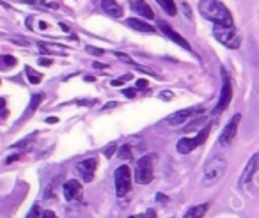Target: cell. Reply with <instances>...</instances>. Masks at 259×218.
<instances>
[{"mask_svg":"<svg viewBox=\"0 0 259 218\" xmlns=\"http://www.w3.org/2000/svg\"><path fill=\"white\" fill-rule=\"evenodd\" d=\"M199 13L215 25H225V27L233 25V16H231L229 9L220 0H200Z\"/></svg>","mask_w":259,"mask_h":218,"instance_id":"obj_1","label":"cell"},{"mask_svg":"<svg viewBox=\"0 0 259 218\" xmlns=\"http://www.w3.org/2000/svg\"><path fill=\"white\" fill-rule=\"evenodd\" d=\"M225 170H227V160L224 156H215L208 161L204 169V178H202V184L204 186H211V184L219 183L224 178Z\"/></svg>","mask_w":259,"mask_h":218,"instance_id":"obj_2","label":"cell"},{"mask_svg":"<svg viewBox=\"0 0 259 218\" xmlns=\"http://www.w3.org/2000/svg\"><path fill=\"white\" fill-rule=\"evenodd\" d=\"M155 161H157V155H146L137 161V167H135L137 183L149 184L155 179Z\"/></svg>","mask_w":259,"mask_h":218,"instance_id":"obj_3","label":"cell"},{"mask_svg":"<svg viewBox=\"0 0 259 218\" xmlns=\"http://www.w3.org/2000/svg\"><path fill=\"white\" fill-rule=\"evenodd\" d=\"M213 34H215V38L219 39L224 46H227V48L236 50L239 46V43H241V38H239V34L236 32L235 25H229V27H225V25H215Z\"/></svg>","mask_w":259,"mask_h":218,"instance_id":"obj_4","label":"cell"},{"mask_svg":"<svg viewBox=\"0 0 259 218\" xmlns=\"http://www.w3.org/2000/svg\"><path fill=\"white\" fill-rule=\"evenodd\" d=\"M210 131H211V124H206V126L197 133L196 139H188V137H186V139L178 140V144H176L178 153H181V155H188V153H192V151L196 149V147H199L200 144H204L208 135H210Z\"/></svg>","mask_w":259,"mask_h":218,"instance_id":"obj_5","label":"cell"},{"mask_svg":"<svg viewBox=\"0 0 259 218\" xmlns=\"http://www.w3.org/2000/svg\"><path fill=\"white\" fill-rule=\"evenodd\" d=\"M220 75H222V92H220V99L217 103L215 110H213V114H217V116L229 107L231 99H233V85H231V78L225 71V68L220 69Z\"/></svg>","mask_w":259,"mask_h":218,"instance_id":"obj_6","label":"cell"},{"mask_svg":"<svg viewBox=\"0 0 259 218\" xmlns=\"http://www.w3.org/2000/svg\"><path fill=\"white\" fill-rule=\"evenodd\" d=\"M114 181H116L118 195L119 197H124L130 192V188H132V172H130V167L128 165H121L116 170V174H114Z\"/></svg>","mask_w":259,"mask_h":218,"instance_id":"obj_7","label":"cell"},{"mask_svg":"<svg viewBox=\"0 0 259 218\" xmlns=\"http://www.w3.org/2000/svg\"><path fill=\"white\" fill-rule=\"evenodd\" d=\"M239 121H241V116L239 114H236L233 119L229 121V124L224 128V131L220 133V145H229L233 144V140H235V137H236V131H238V126H239Z\"/></svg>","mask_w":259,"mask_h":218,"instance_id":"obj_8","label":"cell"},{"mask_svg":"<svg viewBox=\"0 0 259 218\" xmlns=\"http://www.w3.org/2000/svg\"><path fill=\"white\" fill-rule=\"evenodd\" d=\"M258 169H259V153H256V155L250 156V160L247 161L243 172H241V178H239V188L247 186V184L252 181V178H254V174L258 172Z\"/></svg>","mask_w":259,"mask_h":218,"instance_id":"obj_9","label":"cell"},{"mask_svg":"<svg viewBox=\"0 0 259 218\" xmlns=\"http://www.w3.org/2000/svg\"><path fill=\"white\" fill-rule=\"evenodd\" d=\"M158 27H160L161 32H163V34H165L167 38L171 39V41H174L176 44H179L181 48H185V50H188V52H192V46L188 44V41L181 38V36L178 34L176 30H174V29L171 27V25L167 23V21H161V20H160V21H158Z\"/></svg>","mask_w":259,"mask_h":218,"instance_id":"obj_10","label":"cell"},{"mask_svg":"<svg viewBox=\"0 0 259 218\" xmlns=\"http://www.w3.org/2000/svg\"><path fill=\"white\" fill-rule=\"evenodd\" d=\"M96 165H98V160H96V158H87V160H82L77 165V170H79V174L82 176L85 181H93L94 172H96Z\"/></svg>","mask_w":259,"mask_h":218,"instance_id":"obj_11","label":"cell"},{"mask_svg":"<svg viewBox=\"0 0 259 218\" xmlns=\"http://www.w3.org/2000/svg\"><path fill=\"white\" fill-rule=\"evenodd\" d=\"M62 192H64V197H66L68 200H80L82 199V194H83L82 184H80L77 179L66 181V183H64Z\"/></svg>","mask_w":259,"mask_h":218,"instance_id":"obj_12","label":"cell"},{"mask_svg":"<svg viewBox=\"0 0 259 218\" xmlns=\"http://www.w3.org/2000/svg\"><path fill=\"white\" fill-rule=\"evenodd\" d=\"M197 112H200L199 108H185V110L174 112V114L169 117V124H171V126H179V124L186 122L194 114H197Z\"/></svg>","mask_w":259,"mask_h":218,"instance_id":"obj_13","label":"cell"},{"mask_svg":"<svg viewBox=\"0 0 259 218\" xmlns=\"http://www.w3.org/2000/svg\"><path fill=\"white\" fill-rule=\"evenodd\" d=\"M126 25L130 29L137 30V32H146V34H155V32H157V29H155L153 25L146 23V21H142V20H139V18L126 20Z\"/></svg>","mask_w":259,"mask_h":218,"instance_id":"obj_14","label":"cell"},{"mask_svg":"<svg viewBox=\"0 0 259 218\" xmlns=\"http://www.w3.org/2000/svg\"><path fill=\"white\" fill-rule=\"evenodd\" d=\"M101 9L103 13H107L112 18H121L122 16V7L116 0H101Z\"/></svg>","mask_w":259,"mask_h":218,"instance_id":"obj_15","label":"cell"},{"mask_svg":"<svg viewBox=\"0 0 259 218\" xmlns=\"http://www.w3.org/2000/svg\"><path fill=\"white\" fill-rule=\"evenodd\" d=\"M132 9L135 11V13H139L140 16H144V18H147V20L155 18V13H153L151 7L147 5L146 0H132Z\"/></svg>","mask_w":259,"mask_h":218,"instance_id":"obj_16","label":"cell"},{"mask_svg":"<svg viewBox=\"0 0 259 218\" xmlns=\"http://www.w3.org/2000/svg\"><path fill=\"white\" fill-rule=\"evenodd\" d=\"M208 208H210V204H206V202L192 206V208L185 213V217L183 218H202L206 215V211H208Z\"/></svg>","mask_w":259,"mask_h":218,"instance_id":"obj_17","label":"cell"},{"mask_svg":"<svg viewBox=\"0 0 259 218\" xmlns=\"http://www.w3.org/2000/svg\"><path fill=\"white\" fill-rule=\"evenodd\" d=\"M16 64H18V60L13 55H0V69L2 71H7V69L15 68Z\"/></svg>","mask_w":259,"mask_h":218,"instance_id":"obj_18","label":"cell"},{"mask_svg":"<svg viewBox=\"0 0 259 218\" xmlns=\"http://www.w3.org/2000/svg\"><path fill=\"white\" fill-rule=\"evenodd\" d=\"M158 4H160V7L163 11H165L167 15L169 16H174L178 13V9H176V4H174V0H157Z\"/></svg>","mask_w":259,"mask_h":218,"instance_id":"obj_19","label":"cell"},{"mask_svg":"<svg viewBox=\"0 0 259 218\" xmlns=\"http://www.w3.org/2000/svg\"><path fill=\"white\" fill-rule=\"evenodd\" d=\"M40 50H41V54H62V55H66V52H59V50H64V48L62 46H57V44L40 43Z\"/></svg>","mask_w":259,"mask_h":218,"instance_id":"obj_20","label":"cell"},{"mask_svg":"<svg viewBox=\"0 0 259 218\" xmlns=\"http://www.w3.org/2000/svg\"><path fill=\"white\" fill-rule=\"evenodd\" d=\"M25 73H27V78H29V82L34 83V85L41 83V80H43V75H41V73H38L36 69H32L30 66H27V68H25Z\"/></svg>","mask_w":259,"mask_h":218,"instance_id":"obj_21","label":"cell"},{"mask_svg":"<svg viewBox=\"0 0 259 218\" xmlns=\"http://www.w3.org/2000/svg\"><path fill=\"white\" fill-rule=\"evenodd\" d=\"M43 99H44V96H43V94H41V92L34 94V96H32V99H30V107H29V112H27V114H34L36 108L40 107Z\"/></svg>","mask_w":259,"mask_h":218,"instance_id":"obj_22","label":"cell"},{"mask_svg":"<svg viewBox=\"0 0 259 218\" xmlns=\"http://www.w3.org/2000/svg\"><path fill=\"white\" fill-rule=\"evenodd\" d=\"M119 158H122V160H128V158H132V147L130 145H122L121 147V153H119Z\"/></svg>","mask_w":259,"mask_h":218,"instance_id":"obj_23","label":"cell"},{"mask_svg":"<svg viewBox=\"0 0 259 218\" xmlns=\"http://www.w3.org/2000/svg\"><path fill=\"white\" fill-rule=\"evenodd\" d=\"M40 217H41V208L40 206H32L29 215H27V218H40Z\"/></svg>","mask_w":259,"mask_h":218,"instance_id":"obj_24","label":"cell"},{"mask_svg":"<svg viewBox=\"0 0 259 218\" xmlns=\"http://www.w3.org/2000/svg\"><path fill=\"white\" fill-rule=\"evenodd\" d=\"M126 80H132V75H124V77L118 78V80H112V87H119V85H122Z\"/></svg>","mask_w":259,"mask_h":218,"instance_id":"obj_25","label":"cell"},{"mask_svg":"<svg viewBox=\"0 0 259 218\" xmlns=\"http://www.w3.org/2000/svg\"><path fill=\"white\" fill-rule=\"evenodd\" d=\"M181 9H183V15L186 16L188 20H192V11H190V5L186 4V2H181Z\"/></svg>","mask_w":259,"mask_h":218,"instance_id":"obj_26","label":"cell"},{"mask_svg":"<svg viewBox=\"0 0 259 218\" xmlns=\"http://www.w3.org/2000/svg\"><path fill=\"white\" fill-rule=\"evenodd\" d=\"M116 55H118L121 60H124V62H128V64H132V66H135V62H133V59L130 57V55H126V54H121V52H116Z\"/></svg>","mask_w":259,"mask_h":218,"instance_id":"obj_27","label":"cell"},{"mask_svg":"<svg viewBox=\"0 0 259 218\" xmlns=\"http://www.w3.org/2000/svg\"><path fill=\"white\" fill-rule=\"evenodd\" d=\"M126 98H135V94H137V89H126V91L122 92Z\"/></svg>","mask_w":259,"mask_h":218,"instance_id":"obj_28","label":"cell"},{"mask_svg":"<svg viewBox=\"0 0 259 218\" xmlns=\"http://www.w3.org/2000/svg\"><path fill=\"white\" fill-rule=\"evenodd\" d=\"M114 149H118V147H116V144L108 145V147H107V151H105V156H108V158H110V156L114 155Z\"/></svg>","mask_w":259,"mask_h":218,"instance_id":"obj_29","label":"cell"},{"mask_svg":"<svg viewBox=\"0 0 259 218\" xmlns=\"http://www.w3.org/2000/svg\"><path fill=\"white\" fill-rule=\"evenodd\" d=\"M147 85H149V83H147V80H144V78H142V80H137V89H146Z\"/></svg>","mask_w":259,"mask_h":218,"instance_id":"obj_30","label":"cell"},{"mask_svg":"<svg viewBox=\"0 0 259 218\" xmlns=\"http://www.w3.org/2000/svg\"><path fill=\"white\" fill-rule=\"evenodd\" d=\"M41 218H57V215L54 211H44V213H41Z\"/></svg>","mask_w":259,"mask_h":218,"instance_id":"obj_31","label":"cell"},{"mask_svg":"<svg viewBox=\"0 0 259 218\" xmlns=\"http://www.w3.org/2000/svg\"><path fill=\"white\" fill-rule=\"evenodd\" d=\"M87 52H91V54H94V55H101V54H103V50L93 48V46H87Z\"/></svg>","mask_w":259,"mask_h":218,"instance_id":"obj_32","label":"cell"},{"mask_svg":"<svg viewBox=\"0 0 259 218\" xmlns=\"http://www.w3.org/2000/svg\"><path fill=\"white\" fill-rule=\"evenodd\" d=\"M4 108H5V101L2 99V98H0V114H2V116H5V114H7Z\"/></svg>","mask_w":259,"mask_h":218,"instance_id":"obj_33","label":"cell"},{"mask_svg":"<svg viewBox=\"0 0 259 218\" xmlns=\"http://www.w3.org/2000/svg\"><path fill=\"white\" fill-rule=\"evenodd\" d=\"M40 64L41 66H52V60L50 59H40Z\"/></svg>","mask_w":259,"mask_h":218,"instance_id":"obj_34","label":"cell"},{"mask_svg":"<svg viewBox=\"0 0 259 218\" xmlns=\"http://www.w3.org/2000/svg\"><path fill=\"white\" fill-rule=\"evenodd\" d=\"M160 96L163 98V99H171V98H172V92H169V91H163V92H161V94H160Z\"/></svg>","mask_w":259,"mask_h":218,"instance_id":"obj_35","label":"cell"},{"mask_svg":"<svg viewBox=\"0 0 259 218\" xmlns=\"http://www.w3.org/2000/svg\"><path fill=\"white\" fill-rule=\"evenodd\" d=\"M46 122H48V124H55V122H59V119H55V117H48Z\"/></svg>","mask_w":259,"mask_h":218,"instance_id":"obj_36","label":"cell"},{"mask_svg":"<svg viewBox=\"0 0 259 218\" xmlns=\"http://www.w3.org/2000/svg\"><path fill=\"white\" fill-rule=\"evenodd\" d=\"M157 200H161V202H165V200H167V197H165V195L158 194V195H157Z\"/></svg>","mask_w":259,"mask_h":218,"instance_id":"obj_37","label":"cell"},{"mask_svg":"<svg viewBox=\"0 0 259 218\" xmlns=\"http://www.w3.org/2000/svg\"><path fill=\"white\" fill-rule=\"evenodd\" d=\"M146 218H157V217H155V211H147V213H146Z\"/></svg>","mask_w":259,"mask_h":218,"instance_id":"obj_38","label":"cell"},{"mask_svg":"<svg viewBox=\"0 0 259 218\" xmlns=\"http://www.w3.org/2000/svg\"><path fill=\"white\" fill-rule=\"evenodd\" d=\"M94 68L101 69V68H107V66H105V64H100V62H94Z\"/></svg>","mask_w":259,"mask_h":218,"instance_id":"obj_39","label":"cell"},{"mask_svg":"<svg viewBox=\"0 0 259 218\" xmlns=\"http://www.w3.org/2000/svg\"><path fill=\"white\" fill-rule=\"evenodd\" d=\"M128 218H135V217H128Z\"/></svg>","mask_w":259,"mask_h":218,"instance_id":"obj_40","label":"cell"}]
</instances>
